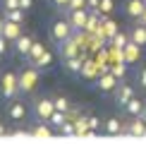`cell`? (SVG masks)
<instances>
[{"mask_svg":"<svg viewBox=\"0 0 146 144\" xmlns=\"http://www.w3.org/2000/svg\"><path fill=\"white\" fill-rule=\"evenodd\" d=\"M74 34V27L70 24L67 17H58V19H53L50 22V27H48V36H50V41L53 43H62L65 39H70V36Z\"/></svg>","mask_w":146,"mask_h":144,"instance_id":"1","label":"cell"},{"mask_svg":"<svg viewBox=\"0 0 146 144\" xmlns=\"http://www.w3.org/2000/svg\"><path fill=\"white\" fill-rule=\"evenodd\" d=\"M82 39H84V29L82 31H74L70 36V39H65L62 43H58V53H60V58H74V55H82Z\"/></svg>","mask_w":146,"mask_h":144,"instance_id":"2","label":"cell"},{"mask_svg":"<svg viewBox=\"0 0 146 144\" xmlns=\"http://www.w3.org/2000/svg\"><path fill=\"white\" fill-rule=\"evenodd\" d=\"M38 77H41L38 75V67L29 63L27 67L17 75V79H19V94H31L36 89V84H38Z\"/></svg>","mask_w":146,"mask_h":144,"instance_id":"3","label":"cell"},{"mask_svg":"<svg viewBox=\"0 0 146 144\" xmlns=\"http://www.w3.org/2000/svg\"><path fill=\"white\" fill-rule=\"evenodd\" d=\"M19 94V79H17V72H5L0 77V96L3 99H17Z\"/></svg>","mask_w":146,"mask_h":144,"instance_id":"4","label":"cell"},{"mask_svg":"<svg viewBox=\"0 0 146 144\" xmlns=\"http://www.w3.org/2000/svg\"><path fill=\"white\" fill-rule=\"evenodd\" d=\"M31 111H34V118L36 120H46V123H48V118H50L53 111H55L53 96H38V99H34Z\"/></svg>","mask_w":146,"mask_h":144,"instance_id":"5","label":"cell"},{"mask_svg":"<svg viewBox=\"0 0 146 144\" xmlns=\"http://www.w3.org/2000/svg\"><path fill=\"white\" fill-rule=\"evenodd\" d=\"M137 96V89L132 87V84H125V82H117V87L113 89V103H117L122 108L129 99H134Z\"/></svg>","mask_w":146,"mask_h":144,"instance_id":"6","label":"cell"},{"mask_svg":"<svg viewBox=\"0 0 146 144\" xmlns=\"http://www.w3.org/2000/svg\"><path fill=\"white\" fill-rule=\"evenodd\" d=\"M27 115H29L27 103H24L22 99H10V103H7V120H12V123H22Z\"/></svg>","mask_w":146,"mask_h":144,"instance_id":"7","label":"cell"},{"mask_svg":"<svg viewBox=\"0 0 146 144\" xmlns=\"http://www.w3.org/2000/svg\"><path fill=\"white\" fill-rule=\"evenodd\" d=\"M122 111H125L129 118H144V113H146V101L141 99V96H134V99H129V101L122 106Z\"/></svg>","mask_w":146,"mask_h":144,"instance_id":"8","label":"cell"},{"mask_svg":"<svg viewBox=\"0 0 146 144\" xmlns=\"http://www.w3.org/2000/svg\"><path fill=\"white\" fill-rule=\"evenodd\" d=\"M144 10H146V0H125V15L129 17V19H141V15H144Z\"/></svg>","mask_w":146,"mask_h":144,"instance_id":"9","label":"cell"},{"mask_svg":"<svg viewBox=\"0 0 146 144\" xmlns=\"http://www.w3.org/2000/svg\"><path fill=\"white\" fill-rule=\"evenodd\" d=\"M89 7H82V10H72V12H67V19H70V24L74 27V31H82L84 29V24H86V19H89Z\"/></svg>","mask_w":146,"mask_h":144,"instance_id":"10","label":"cell"},{"mask_svg":"<svg viewBox=\"0 0 146 144\" xmlns=\"http://www.w3.org/2000/svg\"><path fill=\"white\" fill-rule=\"evenodd\" d=\"M31 43H34V39H31V36H27V34L17 36V39L12 41V46H15V53H17L19 58H27V55H29V51H31Z\"/></svg>","mask_w":146,"mask_h":144,"instance_id":"11","label":"cell"},{"mask_svg":"<svg viewBox=\"0 0 146 144\" xmlns=\"http://www.w3.org/2000/svg\"><path fill=\"white\" fill-rule=\"evenodd\" d=\"M117 82H120V79L113 75V72H106V75H101L98 79H96V87H98L103 94H113V89L117 87Z\"/></svg>","mask_w":146,"mask_h":144,"instance_id":"12","label":"cell"},{"mask_svg":"<svg viewBox=\"0 0 146 144\" xmlns=\"http://www.w3.org/2000/svg\"><path fill=\"white\" fill-rule=\"evenodd\" d=\"M103 132L106 135H127V125L120 118H108L103 123Z\"/></svg>","mask_w":146,"mask_h":144,"instance_id":"13","label":"cell"},{"mask_svg":"<svg viewBox=\"0 0 146 144\" xmlns=\"http://www.w3.org/2000/svg\"><path fill=\"white\" fill-rule=\"evenodd\" d=\"M139 55H141V46H137L134 41H129V43L122 48V60H125L127 65H129V63H137Z\"/></svg>","mask_w":146,"mask_h":144,"instance_id":"14","label":"cell"},{"mask_svg":"<svg viewBox=\"0 0 146 144\" xmlns=\"http://www.w3.org/2000/svg\"><path fill=\"white\" fill-rule=\"evenodd\" d=\"M129 41H134L137 46H146V24L137 22L134 27L129 29Z\"/></svg>","mask_w":146,"mask_h":144,"instance_id":"15","label":"cell"},{"mask_svg":"<svg viewBox=\"0 0 146 144\" xmlns=\"http://www.w3.org/2000/svg\"><path fill=\"white\" fill-rule=\"evenodd\" d=\"M127 135L144 137L146 135V118H132V123H127Z\"/></svg>","mask_w":146,"mask_h":144,"instance_id":"16","label":"cell"},{"mask_svg":"<svg viewBox=\"0 0 146 144\" xmlns=\"http://www.w3.org/2000/svg\"><path fill=\"white\" fill-rule=\"evenodd\" d=\"M3 19H7V22H17V24H24V19H27V10H22V7L3 10Z\"/></svg>","mask_w":146,"mask_h":144,"instance_id":"17","label":"cell"},{"mask_svg":"<svg viewBox=\"0 0 146 144\" xmlns=\"http://www.w3.org/2000/svg\"><path fill=\"white\" fill-rule=\"evenodd\" d=\"M3 36H5V39H10V41H15L17 36H22V24H17V22H7V19H5Z\"/></svg>","mask_w":146,"mask_h":144,"instance_id":"18","label":"cell"},{"mask_svg":"<svg viewBox=\"0 0 146 144\" xmlns=\"http://www.w3.org/2000/svg\"><path fill=\"white\" fill-rule=\"evenodd\" d=\"M62 63H65V70H67V72L79 75V72H82V65H84V58L82 55H74V58H65Z\"/></svg>","mask_w":146,"mask_h":144,"instance_id":"19","label":"cell"},{"mask_svg":"<svg viewBox=\"0 0 146 144\" xmlns=\"http://www.w3.org/2000/svg\"><path fill=\"white\" fill-rule=\"evenodd\" d=\"M43 51H46V46L43 43H38V41H34V43H31V51H29V55L27 58H24V60H27V63H36V60H38L41 55H43Z\"/></svg>","mask_w":146,"mask_h":144,"instance_id":"20","label":"cell"},{"mask_svg":"<svg viewBox=\"0 0 146 144\" xmlns=\"http://www.w3.org/2000/svg\"><path fill=\"white\" fill-rule=\"evenodd\" d=\"M53 103H55V111H62V113H70V108H72V101L67 96H60V94L53 96Z\"/></svg>","mask_w":146,"mask_h":144,"instance_id":"21","label":"cell"},{"mask_svg":"<svg viewBox=\"0 0 146 144\" xmlns=\"http://www.w3.org/2000/svg\"><path fill=\"white\" fill-rule=\"evenodd\" d=\"M31 135H34V137H53V135H58V132L48 127L46 120H41V125H36V127L31 130Z\"/></svg>","mask_w":146,"mask_h":144,"instance_id":"22","label":"cell"},{"mask_svg":"<svg viewBox=\"0 0 146 144\" xmlns=\"http://www.w3.org/2000/svg\"><path fill=\"white\" fill-rule=\"evenodd\" d=\"M96 70H98V63H94V60H84V65H82V72L79 75L82 77H96Z\"/></svg>","mask_w":146,"mask_h":144,"instance_id":"23","label":"cell"},{"mask_svg":"<svg viewBox=\"0 0 146 144\" xmlns=\"http://www.w3.org/2000/svg\"><path fill=\"white\" fill-rule=\"evenodd\" d=\"M58 135H67V137H74L77 135V125H74V120H65V123L62 125H60V127H58Z\"/></svg>","mask_w":146,"mask_h":144,"instance_id":"24","label":"cell"},{"mask_svg":"<svg viewBox=\"0 0 146 144\" xmlns=\"http://www.w3.org/2000/svg\"><path fill=\"white\" fill-rule=\"evenodd\" d=\"M65 120H67V113H62V111H53V115L48 118V123H50V125H53V130L58 132V127L65 123Z\"/></svg>","mask_w":146,"mask_h":144,"instance_id":"25","label":"cell"},{"mask_svg":"<svg viewBox=\"0 0 146 144\" xmlns=\"http://www.w3.org/2000/svg\"><path fill=\"white\" fill-rule=\"evenodd\" d=\"M110 41H113V46L117 48V51H122V48H125L127 43H129V34H122V31H117V34H115Z\"/></svg>","mask_w":146,"mask_h":144,"instance_id":"26","label":"cell"},{"mask_svg":"<svg viewBox=\"0 0 146 144\" xmlns=\"http://www.w3.org/2000/svg\"><path fill=\"white\" fill-rule=\"evenodd\" d=\"M50 63H53V53H50V51H43V55L36 60L34 65H36L38 70H43V67H50Z\"/></svg>","mask_w":146,"mask_h":144,"instance_id":"27","label":"cell"},{"mask_svg":"<svg viewBox=\"0 0 146 144\" xmlns=\"http://www.w3.org/2000/svg\"><path fill=\"white\" fill-rule=\"evenodd\" d=\"M134 84H137L139 89H144V91H146V65L137 67V77H134Z\"/></svg>","mask_w":146,"mask_h":144,"instance_id":"28","label":"cell"},{"mask_svg":"<svg viewBox=\"0 0 146 144\" xmlns=\"http://www.w3.org/2000/svg\"><path fill=\"white\" fill-rule=\"evenodd\" d=\"M110 72L117 77V79H122V77L127 75V63H125V60H122V63H115L113 67H110Z\"/></svg>","mask_w":146,"mask_h":144,"instance_id":"29","label":"cell"},{"mask_svg":"<svg viewBox=\"0 0 146 144\" xmlns=\"http://www.w3.org/2000/svg\"><path fill=\"white\" fill-rule=\"evenodd\" d=\"M82 7H86V0H67V5H65V15L67 12H72V10H82Z\"/></svg>","mask_w":146,"mask_h":144,"instance_id":"30","label":"cell"},{"mask_svg":"<svg viewBox=\"0 0 146 144\" xmlns=\"http://www.w3.org/2000/svg\"><path fill=\"white\" fill-rule=\"evenodd\" d=\"M86 123H89V137H91V135H96V132H98V127H101V120L96 118V115H89V118H86Z\"/></svg>","mask_w":146,"mask_h":144,"instance_id":"31","label":"cell"},{"mask_svg":"<svg viewBox=\"0 0 146 144\" xmlns=\"http://www.w3.org/2000/svg\"><path fill=\"white\" fill-rule=\"evenodd\" d=\"M10 43H12L10 39H5V36H0V58H5V55L10 53Z\"/></svg>","mask_w":146,"mask_h":144,"instance_id":"32","label":"cell"},{"mask_svg":"<svg viewBox=\"0 0 146 144\" xmlns=\"http://www.w3.org/2000/svg\"><path fill=\"white\" fill-rule=\"evenodd\" d=\"M101 12H103V15H110V12L115 10L113 7V0H101V7H98Z\"/></svg>","mask_w":146,"mask_h":144,"instance_id":"33","label":"cell"},{"mask_svg":"<svg viewBox=\"0 0 146 144\" xmlns=\"http://www.w3.org/2000/svg\"><path fill=\"white\" fill-rule=\"evenodd\" d=\"M19 7L29 12V10H31V7H34V0H19Z\"/></svg>","mask_w":146,"mask_h":144,"instance_id":"34","label":"cell"},{"mask_svg":"<svg viewBox=\"0 0 146 144\" xmlns=\"http://www.w3.org/2000/svg\"><path fill=\"white\" fill-rule=\"evenodd\" d=\"M86 7L89 10H98L101 7V0H86Z\"/></svg>","mask_w":146,"mask_h":144,"instance_id":"35","label":"cell"},{"mask_svg":"<svg viewBox=\"0 0 146 144\" xmlns=\"http://www.w3.org/2000/svg\"><path fill=\"white\" fill-rule=\"evenodd\" d=\"M50 3H53V5H58V7H60V10H62V7H65V5H67V0H50Z\"/></svg>","mask_w":146,"mask_h":144,"instance_id":"36","label":"cell"},{"mask_svg":"<svg viewBox=\"0 0 146 144\" xmlns=\"http://www.w3.org/2000/svg\"><path fill=\"white\" fill-rule=\"evenodd\" d=\"M3 29H5V19L0 17V36H3Z\"/></svg>","mask_w":146,"mask_h":144,"instance_id":"37","label":"cell"},{"mask_svg":"<svg viewBox=\"0 0 146 144\" xmlns=\"http://www.w3.org/2000/svg\"><path fill=\"white\" fill-rule=\"evenodd\" d=\"M5 132H7V130H5V125H3V123H0V137H3V135H5Z\"/></svg>","mask_w":146,"mask_h":144,"instance_id":"38","label":"cell"},{"mask_svg":"<svg viewBox=\"0 0 146 144\" xmlns=\"http://www.w3.org/2000/svg\"><path fill=\"white\" fill-rule=\"evenodd\" d=\"M141 24H146V10H144V15H141V19H139Z\"/></svg>","mask_w":146,"mask_h":144,"instance_id":"39","label":"cell"},{"mask_svg":"<svg viewBox=\"0 0 146 144\" xmlns=\"http://www.w3.org/2000/svg\"><path fill=\"white\" fill-rule=\"evenodd\" d=\"M144 118H146V113H144Z\"/></svg>","mask_w":146,"mask_h":144,"instance_id":"40","label":"cell"}]
</instances>
